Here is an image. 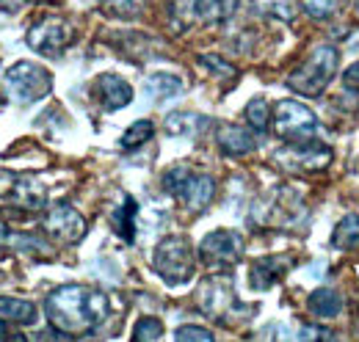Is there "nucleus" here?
I'll use <instances>...</instances> for the list:
<instances>
[{
	"label": "nucleus",
	"instance_id": "nucleus-31",
	"mask_svg": "<svg viewBox=\"0 0 359 342\" xmlns=\"http://www.w3.org/2000/svg\"><path fill=\"white\" fill-rule=\"evenodd\" d=\"M299 340H334V334L329 329H315V326H310V329H302L299 331Z\"/></svg>",
	"mask_w": 359,
	"mask_h": 342
},
{
	"label": "nucleus",
	"instance_id": "nucleus-5",
	"mask_svg": "<svg viewBox=\"0 0 359 342\" xmlns=\"http://www.w3.org/2000/svg\"><path fill=\"white\" fill-rule=\"evenodd\" d=\"M271 125L282 141H310L318 132V116L304 102L282 100L271 111Z\"/></svg>",
	"mask_w": 359,
	"mask_h": 342
},
{
	"label": "nucleus",
	"instance_id": "nucleus-22",
	"mask_svg": "<svg viewBox=\"0 0 359 342\" xmlns=\"http://www.w3.org/2000/svg\"><path fill=\"white\" fill-rule=\"evenodd\" d=\"M152 135H155V125H152L149 119H138V122H133L130 128L122 132L119 146H122V149H138V146H144Z\"/></svg>",
	"mask_w": 359,
	"mask_h": 342
},
{
	"label": "nucleus",
	"instance_id": "nucleus-23",
	"mask_svg": "<svg viewBox=\"0 0 359 342\" xmlns=\"http://www.w3.org/2000/svg\"><path fill=\"white\" fill-rule=\"evenodd\" d=\"M257 11L279 20V22H293L296 20V3L293 0H257Z\"/></svg>",
	"mask_w": 359,
	"mask_h": 342
},
{
	"label": "nucleus",
	"instance_id": "nucleus-17",
	"mask_svg": "<svg viewBox=\"0 0 359 342\" xmlns=\"http://www.w3.org/2000/svg\"><path fill=\"white\" fill-rule=\"evenodd\" d=\"M0 317L3 320H14L20 326H28V323H36L39 309H36L34 301L14 299V296H0Z\"/></svg>",
	"mask_w": 359,
	"mask_h": 342
},
{
	"label": "nucleus",
	"instance_id": "nucleus-28",
	"mask_svg": "<svg viewBox=\"0 0 359 342\" xmlns=\"http://www.w3.org/2000/svg\"><path fill=\"white\" fill-rule=\"evenodd\" d=\"M102 6L116 17H135L144 6V0H102Z\"/></svg>",
	"mask_w": 359,
	"mask_h": 342
},
{
	"label": "nucleus",
	"instance_id": "nucleus-21",
	"mask_svg": "<svg viewBox=\"0 0 359 342\" xmlns=\"http://www.w3.org/2000/svg\"><path fill=\"white\" fill-rule=\"evenodd\" d=\"M205 125H208L205 116L188 114V111H177V114L166 116V132L169 135H194V132H199Z\"/></svg>",
	"mask_w": 359,
	"mask_h": 342
},
{
	"label": "nucleus",
	"instance_id": "nucleus-13",
	"mask_svg": "<svg viewBox=\"0 0 359 342\" xmlns=\"http://www.w3.org/2000/svg\"><path fill=\"white\" fill-rule=\"evenodd\" d=\"M216 196V179L210 174H188V179L182 182L177 191V199L185 205L188 213H202Z\"/></svg>",
	"mask_w": 359,
	"mask_h": 342
},
{
	"label": "nucleus",
	"instance_id": "nucleus-16",
	"mask_svg": "<svg viewBox=\"0 0 359 342\" xmlns=\"http://www.w3.org/2000/svg\"><path fill=\"white\" fill-rule=\"evenodd\" d=\"M307 309L313 312L315 317L332 320V317H337L343 312V296L334 287H318L307 299Z\"/></svg>",
	"mask_w": 359,
	"mask_h": 342
},
{
	"label": "nucleus",
	"instance_id": "nucleus-9",
	"mask_svg": "<svg viewBox=\"0 0 359 342\" xmlns=\"http://www.w3.org/2000/svg\"><path fill=\"white\" fill-rule=\"evenodd\" d=\"M243 254V238L235 229H213L202 238L199 256L210 271H226Z\"/></svg>",
	"mask_w": 359,
	"mask_h": 342
},
{
	"label": "nucleus",
	"instance_id": "nucleus-3",
	"mask_svg": "<svg viewBox=\"0 0 359 342\" xmlns=\"http://www.w3.org/2000/svg\"><path fill=\"white\" fill-rule=\"evenodd\" d=\"M152 268L172 287H180V285L191 282L194 271H196V254H194L191 240L182 238V235L163 238L155 246V252H152Z\"/></svg>",
	"mask_w": 359,
	"mask_h": 342
},
{
	"label": "nucleus",
	"instance_id": "nucleus-6",
	"mask_svg": "<svg viewBox=\"0 0 359 342\" xmlns=\"http://www.w3.org/2000/svg\"><path fill=\"white\" fill-rule=\"evenodd\" d=\"M75 42V28L61 17H45L28 28L25 44L45 58H58L69 44Z\"/></svg>",
	"mask_w": 359,
	"mask_h": 342
},
{
	"label": "nucleus",
	"instance_id": "nucleus-35",
	"mask_svg": "<svg viewBox=\"0 0 359 342\" xmlns=\"http://www.w3.org/2000/svg\"><path fill=\"white\" fill-rule=\"evenodd\" d=\"M36 3H42V0H36Z\"/></svg>",
	"mask_w": 359,
	"mask_h": 342
},
{
	"label": "nucleus",
	"instance_id": "nucleus-10",
	"mask_svg": "<svg viewBox=\"0 0 359 342\" xmlns=\"http://www.w3.org/2000/svg\"><path fill=\"white\" fill-rule=\"evenodd\" d=\"M45 229L47 235H53V238H58L64 243H81L86 238L89 224H86V218L78 213L69 202H58V205H53L47 210Z\"/></svg>",
	"mask_w": 359,
	"mask_h": 342
},
{
	"label": "nucleus",
	"instance_id": "nucleus-4",
	"mask_svg": "<svg viewBox=\"0 0 359 342\" xmlns=\"http://www.w3.org/2000/svg\"><path fill=\"white\" fill-rule=\"evenodd\" d=\"M6 86L17 102H36L53 91V72L36 61H17L6 69Z\"/></svg>",
	"mask_w": 359,
	"mask_h": 342
},
{
	"label": "nucleus",
	"instance_id": "nucleus-34",
	"mask_svg": "<svg viewBox=\"0 0 359 342\" xmlns=\"http://www.w3.org/2000/svg\"><path fill=\"white\" fill-rule=\"evenodd\" d=\"M357 14H359V3H357Z\"/></svg>",
	"mask_w": 359,
	"mask_h": 342
},
{
	"label": "nucleus",
	"instance_id": "nucleus-18",
	"mask_svg": "<svg viewBox=\"0 0 359 342\" xmlns=\"http://www.w3.org/2000/svg\"><path fill=\"white\" fill-rule=\"evenodd\" d=\"M196 3V14L202 22H210V25H222L229 22L241 6V0H194Z\"/></svg>",
	"mask_w": 359,
	"mask_h": 342
},
{
	"label": "nucleus",
	"instance_id": "nucleus-29",
	"mask_svg": "<svg viewBox=\"0 0 359 342\" xmlns=\"http://www.w3.org/2000/svg\"><path fill=\"white\" fill-rule=\"evenodd\" d=\"M199 64H202L205 69H210L213 75H224V78H232V75H235V67L222 61L219 55H199Z\"/></svg>",
	"mask_w": 359,
	"mask_h": 342
},
{
	"label": "nucleus",
	"instance_id": "nucleus-1",
	"mask_svg": "<svg viewBox=\"0 0 359 342\" xmlns=\"http://www.w3.org/2000/svg\"><path fill=\"white\" fill-rule=\"evenodd\" d=\"M45 312L53 329H61L69 337H83L108 320L111 299L89 285H61L47 296Z\"/></svg>",
	"mask_w": 359,
	"mask_h": 342
},
{
	"label": "nucleus",
	"instance_id": "nucleus-25",
	"mask_svg": "<svg viewBox=\"0 0 359 342\" xmlns=\"http://www.w3.org/2000/svg\"><path fill=\"white\" fill-rule=\"evenodd\" d=\"M135 199L133 196H128L125 199V207L116 213V226H119V235L128 240V243H133L135 238Z\"/></svg>",
	"mask_w": 359,
	"mask_h": 342
},
{
	"label": "nucleus",
	"instance_id": "nucleus-7",
	"mask_svg": "<svg viewBox=\"0 0 359 342\" xmlns=\"http://www.w3.org/2000/svg\"><path fill=\"white\" fill-rule=\"evenodd\" d=\"M332 146L318 141H287L282 149L273 152V163L285 171H323L332 163Z\"/></svg>",
	"mask_w": 359,
	"mask_h": 342
},
{
	"label": "nucleus",
	"instance_id": "nucleus-30",
	"mask_svg": "<svg viewBox=\"0 0 359 342\" xmlns=\"http://www.w3.org/2000/svg\"><path fill=\"white\" fill-rule=\"evenodd\" d=\"M213 337H216V334L208 331V329H202V326H180L177 331H175V340H180V342H188V340L210 342Z\"/></svg>",
	"mask_w": 359,
	"mask_h": 342
},
{
	"label": "nucleus",
	"instance_id": "nucleus-26",
	"mask_svg": "<svg viewBox=\"0 0 359 342\" xmlns=\"http://www.w3.org/2000/svg\"><path fill=\"white\" fill-rule=\"evenodd\" d=\"M163 337V323L158 317H141L133 329L135 342H155Z\"/></svg>",
	"mask_w": 359,
	"mask_h": 342
},
{
	"label": "nucleus",
	"instance_id": "nucleus-14",
	"mask_svg": "<svg viewBox=\"0 0 359 342\" xmlns=\"http://www.w3.org/2000/svg\"><path fill=\"white\" fill-rule=\"evenodd\" d=\"M216 144L229 158H243V155L257 149V135L249 128H241V125H219Z\"/></svg>",
	"mask_w": 359,
	"mask_h": 342
},
{
	"label": "nucleus",
	"instance_id": "nucleus-2",
	"mask_svg": "<svg viewBox=\"0 0 359 342\" xmlns=\"http://www.w3.org/2000/svg\"><path fill=\"white\" fill-rule=\"evenodd\" d=\"M340 67V53L334 44H318L313 53L287 75V86L302 97H318L334 81Z\"/></svg>",
	"mask_w": 359,
	"mask_h": 342
},
{
	"label": "nucleus",
	"instance_id": "nucleus-33",
	"mask_svg": "<svg viewBox=\"0 0 359 342\" xmlns=\"http://www.w3.org/2000/svg\"><path fill=\"white\" fill-rule=\"evenodd\" d=\"M0 105H3V97H0Z\"/></svg>",
	"mask_w": 359,
	"mask_h": 342
},
{
	"label": "nucleus",
	"instance_id": "nucleus-15",
	"mask_svg": "<svg viewBox=\"0 0 359 342\" xmlns=\"http://www.w3.org/2000/svg\"><path fill=\"white\" fill-rule=\"evenodd\" d=\"M290 268H293V259L290 256H263V259H257L252 265V271H249L252 287L255 290H269Z\"/></svg>",
	"mask_w": 359,
	"mask_h": 342
},
{
	"label": "nucleus",
	"instance_id": "nucleus-19",
	"mask_svg": "<svg viewBox=\"0 0 359 342\" xmlns=\"http://www.w3.org/2000/svg\"><path fill=\"white\" fill-rule=\"evenodd\" d=\"M182 81H180L177 75H172V72H155V75H149L147 78V94L155 100V102H166V100H172V97H177L180 91H182Z\"/></svg>",
	"mask_w": 359,
	"mask_h": 342
},
{
	"label": "nucleus",
	"instance_id": "nucleus-11",
	"mask_svg": "<svg viewBox=\"0 0 359 342\" xmlns=\"http://www.w3.org/2000/svg\"><path fill=\"white\" fill-rule=\"evenodd\" d=\"M199 306L205 315L210 317H219V320H229L232 312L241 309L238 296L232 290V285L226 282L224 276H216V279H208L202 287H199Z\"/></svg>",
	"mask_w": 359,
	"mask_h": 342
},
{
	"label": "nucleus",
	"instance_id": "nucleus-12",
	"mask_svg": "<svg viewBox=\"0 0 359 342\" xmlns=\"http://www.w3.org/2000/svg\"><path fill=\"white\" fill-rule=\"evenodd\" d=\"M94 97L105 111H122L133 102V86L114 72H105L94 81Z\"/></svg>",
	"mask_w": 359,
	"mask_h": 342
},
{
	"label": "nucleus",
	"instance_id": "nucleus-24",
	"mask_svg": "<svg viewBox=\"0 0 359 342\" xmlns=\"http://www.w3.org/2000/svg\"><path fill=\"white\" fill-rule=\"evenodd\" d=\"M246 122L252 125L255 132H266L271 125V108L269 102L263 100V97H255V100H249V105H246Z\"/></svg>",
	"mask_w": 359,
	"mask_h": 342
},
{
	"label": "nucleus",
	"instance_id": "nucleus-20",
	"mask_svg": "<svg viewBox=\"0 0 359 342\" xmlns=\"http://www.w3.org/2000/svg\"><path fill=\"white\" fill-rule=\"evenodd\" d=\"M332 246L340 252L359 249V215H343L332 232Z\"/></svg>",
	"mask_w": 359,
	"mask_h": 342
},
{
	"label": "nucleus",
	"instance_id": "nucleus-8",
	"mask_svg": "<svg viewBox=\"0 0 359 342\" xmlns=\"http://www.w3.org/2000/svg\"><path fill=\"white\" fill-rule=\"evenodd\" d=\"M0 199L20 210H42L47 205V191L31 174L0 171Z\"/></svg>",
	"mask_w": 359,
	"mask_h": 342
},
{
	"label": "nucleus",
	"instance_id": "nucleus-32",
	"mask_svg": "<svg viewBox=\"0 0 359 342\" xmlns=\"http://www.w3.org/2000/svg\"><path fill=\"white\" fill-rule=\"evenodd\" d=\"M343 83L348 86V88H359V61L343 72Z\"/></svg>",
	"mask_w": 359,
	"mask_h": 342
},
{
	"label": "nucleus",
	"instance_id": "nucleus-27",
	"mask_svg": "<svg viewBox=\"0 0 359 342\" xmlns=\"http://www.w3.org/2000/svg\"><path fill=\"white\" fill-rule=\"evenodd\" d=\"M304 11L313 17V20H329L334 11H337V0H302Z\"/></svg>",
	"mask_w": 359,
	"mask_h": 342
}]
</instances>
